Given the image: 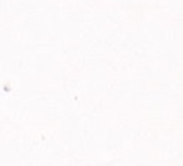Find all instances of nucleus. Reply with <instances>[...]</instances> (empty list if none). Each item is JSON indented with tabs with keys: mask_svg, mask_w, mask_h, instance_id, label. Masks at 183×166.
I'll use <instances>...</instances> for the list:
<instances>
[]
</instances>
